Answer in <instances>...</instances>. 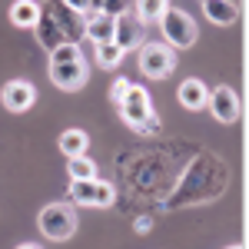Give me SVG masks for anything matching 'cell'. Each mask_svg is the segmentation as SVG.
<instances>
[{"label": "cell", "instance_id": "obj_1", "mask_svg": "<svg viewBox=\"0 0 249 249\" xmlns=\"http://www.w3.org/2000/svg\"><path fill=\"white\" fill-rule=\"evenodd\" d=\"M230 186V166L210 150H199L179 173L176 186L163 196V210H183V206H199L213 203L216 196Z\"/></svg>", "mask_w": 249, "mask_h": 249}, {"label": "cell", "instance_id": "obj_2", "mask_svg": "<svg viewBox=\"0 0 249 249\" xmlns=\"http://www.w3.org/2000/svg\"><path fill=\"white\" fill-rule=\"evenodd\" d=\"M34 34H37L43 50H57L63 43H80L87 37V20L80 10L67 7L63 0H43L40 17L34 23Z\"/></svg>", "mask_w": 249, "mask_h": 249}, {"label": "cell", "instance_id": "obj_3", "mask_svg": "<svg viewBox=\"0 0 249 249\" xmlns=\"http://www.w3.org/2000/svg\"><path fill=\"white\" fill-rule=\"evenodd\" d=\"M120 107V116L133 126L136 133H160V116H156L153 110V100H150V93L143 90V87H136V83H130V90H126V96L116 103Z\"/></svg>", "mask_w": 249, "mask_h": 249}, {"label": "cell", "instance_id": "obj_4", "mask_svg": "<svg viewBox=\"0 0 249 249\" xmlns=\"http://www.w3.org/2000/svg\"><path fill=\"white\" fill-rule=\"evenodd\" d=\"M160 30H163V37H166V43H170L173 50H186V47H193L196 37H199L196 20H193L186 10H179V7H166V10H163Z\"/></svg>", "mask_w": 249, "mask_h": 249}, {"label": "cell", "instance_id": "obj_5", "mask_svg": "<svg viewBox=\"0 0 249 249\" xmlns=\"http://www.w3.org/2000/svg\"><path fill=\"white\" fill-rule=\"evenodd\" d=\"M37 226L47 239L67 243V239L77 232V213H73L70 203H50V206H43V213L37 216Z\"/></svg>", "mask_w": 249, "mask_h": 249}, {"label": "cell", "instance_id": "obj_6", "mask_svg": "<svg viewBox=\"0 0 249 249\" xmlns=\"http://www.w3.org/2000/svg\"><path fill=\"white\" fill-rule=\"evenodd\" d=\"M140 70L150 80H163L176 70V50L170 43H140Z\"/></svg>", "mask_w": 249, "mask_h": 249}, {"label": "cell", "instance_id": "obj_7", "mask_svg": "<svg viewBox=\"0 0 249 249\" xmlns=\"http://www.w3.org/2000/svg\"><path fill=\"white\" fill-rule=\"evenodd\" d=\"M70 199L77 206H113L116 203V186L107 179H73L70 186Z\"/></svg>", "mask_w": 249, "mask_h": 249}, {"label": "cell", "instance_id": "obj_8", "mask_svg": "<svg viewBox=\"0 0 249 249\" xmlns=\"http://www.w3.org/2000/svg\"><path fill=\"white\" fill-rule=\"evenodd\" d=\"M50 80L57 90H67V93H77L80 87L87 83V60H63V63H50Z\"/></svg>", "mask_w": 249, "mask_h": 249}, {"label": "cell", "instance_id": "obj_9", "mask_svg": "<svg viewBox=\"0 0 249 249\" xmlns=\"http://www.w3.org/2000/svg\"><path fill=\"white\" fill-rule=\"evenodd\" d=\"M206 107L213 110V116L219 120V123H236L239 113H243V107H239V93L232 90V87H216L210 90V100H206Z\"/></svg>", "mask_w": 249, "mask_h": 249}, {"label": "cell", "instance_id": "obj_10", "mask_svg": "<svg viewBox=\"0 0 249 249\" xmlns=\"http://www.w3.org/2000/svg\"><path fill=\"white\" fill-rule=\"evenodd\" d=\"M143 30H146V23L136 17L133 10H123L116 17V27H113V43L126 53V50H133V47L143 43Z\"/></svg>", "mask_w": 249, "mask_h": 249}, {"label": "cell", "instance_id": "obj_11", "mask_svg": "<svg viewBox=\"0 0 249 249\" xmlns=\"http://www.w3.org/2000/svg\"><path fill=\"white\" fill-rule=\"evenodd\" d=\"M0 100H3V107H7L10 113H27V110L34 107V100H37V90H34V83H27V80H10V83H3Z\"/></svg>", "mask_w": 249, "mask_h": 249}, {"label": "cell", "instance_id": "obj_12", "mask_svg": "<svg viewBox=\"0 0 249 249\" xmlns=\"http://www.w3.org/2000/svg\"><path fill=\"white\" fill-rule=\"evenodd\" d=\"M83 20H87V37L93 40V43L113 40V27H116L113 14H107V10H90V14H83Z\"/></svg>", "mask_w": 249, "mask_h": 249}, {"label": "cell", "instance_id": "obj_13", "mask_svg": "<svg viewBox=\"0 0 249 249\" xmlns=\"http://www.w3.org/2000/svg\"><path fill=\"white\" fill-rule=\"evenodd\" d=\"M206 100H210V87L199 77H190V80L179 83V103H183L186 110H203Z\"/></svg>", "mask_w": 249, "mask_h": 249}, {"label": "cell", "instance_id": "obj_14", "mask_svg": "<svg viewBox=\"0 0 249 249\" xmlns=\"http://www.w3.org/2000/svg\"><path fill=\"white\" fill-rule=\"evenodd\" d=\"M199 3H203L206 20H213L216 27H230V23L239 20V7L230 3V0H199Z\"/></svg>", "mask_w": 249, "mask_h": 249}, {"label": "cell", "instance_id": "obj_15", "mask_svg": "<svg viewBox=\"0 0 249 249\" xmlns=\"http://www.w3.org/2000/svg\"><path fill=\"white\" fill-rule=\"evenodd\" d=\"M40 17V3L37 0H17L10 7V23L14 27H34Z\"/></svg>", "mask_w": 249, "mask_h": 249}, {"label": "cell", "instance_id": "obj_16", "mask_svg": "<svg viewBox=\"0 0 249 249\" xmlns=\"http://www.w3.org/2000/svg\"><path fill=\"white\" fill-rule=\"evenodd\" d=\"M87 143H90V136L83 133V130H67V133H60V150H63L67 160L87 153Z\"/></svg>", "mask_w": 249, "mask_h": 249}, {"label": "cell", "instance_id": "obj_17", "mask_svg": "<svg viewBox=\"0 0 249 249\" xmlns=\"http://www.w3.org/2000/svg\"><path fill=\"white\" fill-rule=\"evenodd\" d=\"M133 14L143 23H160V17H163V10L170 7V0H133Z\"/></svg>", "mask_w": 249, "mask_h": 249}, {"label": "cell", "instance_id": "obj_18", "mask_svg": "<svg viewBox=\"0 0 249 249\" xmlns=\"http://www.w3.org/2000/svg\"><path fill=\"white\" fill-rule=\"evenodd\" d=\"M67 170H70V179H96V163L87 153L70 156L67 160Z\"/></svg>", "mask_w": 249, "mask_h": 249}, {"label": "cell", "instance_id": "obj_19", "mask_svg": "<svg viewBox=\"0 0 249 249\" xmlns=\"http://www.w3.org/2000/svg\"><path fill=\"white\" fill-rule=\"evenodd\" d=\"M120 60H123V50L116 47L113 40L96 43V63H100L103 70H113V67H120Z\"/></svg>", "mask_w": 249, "mask_h": 249}, {"label": "cell", "instance_id": "obj_20", "mask_svg": "<svg viewBox=\"0 0 249 249\" xmlns=\"http://www.w3.org/2000/svg\"><path fill=\"white\" fill-rule=\"evenodd\" d=\"M77 57H83L80 43H63L57 50H50V63H63V60H77Z\"/></svg>", "mask_w": 249, "mask_h": 249}, {"label": "cell", "instance_id": "obj_21", "mask_svg": "<svg viewBox=\"0 0 249 249\" xmlns=\"http://www.w3.org/2000/svg\"><path fill=\"white\" fill-rule=\"evenodd\" d=\"M130 3H133V0H103V10L113 14V17H120L123 10H130Z\"/></svg>", "mask_w": 249, "mask_h": 249}, {"label": "cell", "instance_id": "obj_22", "mask_svg": "<svg viewBox=\"0 0 249 249\" xmlns=\"http://www.w3.org/2000/svg\"><path fill=\"white\" fill-rule=\"evenodd\" d=\"M126 90H130V80H126V77H123V80H116V83H113V90H110L113 103H120V100L126 96Z\"/></svg>", "mask_w": 249, "mask_h": 249}, {"label": "cell", "instance_id": "obj_23", "mask_svg": "<svg viewBox=\"0 0 249 249\" xmlns=\"http://www.w3.org/2000/svg\"><path fill=\"white\" fill-rule=\"evenodd\" d=\"M153 230V219H150V216H140V219H136V232H150Z\"/></svg>", "mask_w": 249, "mask_h": 249}, {"label": "cell", "instance_id": "obj_24", "mask_svg": "<svg viewBox=\"0 0 249 249\" xmlns=\"http://www.w3.org/2000/svg\"><path fill=\"white\" fill-rule=\"evenodd\" d=\"M63 3H67V7H73V10H80V14H87V10H90V3H87V0H63Z\"/></svg>", "mask_w": 249, "mask_h": 249}, {"label": "cell", "instance_id": "obj_25", "mask_svg": "<svg viewBox=\"0 0 249 249\" xmlns=\"http://www.w3.org/2000/svg\"><path fill=\"white\" fill-rule=\"evenodd\" d=\"M87 3H90V10H103V0H87ZM90 10H87V14H90Z\"/></svg>", "mask_w": 249, "mask_h": 249}, {"label": "cell", "instance_id": "obj_26", "mask_svg": "<svg viewBox=\"0 0 249 249\" xmlns=\"http://www.w3.org/2000/svg\"><path fill=\"white\" fill-rule=\"evenodd\" d=\"M17 249H37V246H34V243H23V246H17Z\"/></svg>", "mask_w": 249, "mask_h": 249}, {"label": "cell", "instance_id": "obj_27", "mask_svg": "<svg viewBox=\"0 0 249 249\" xmlns=\"http://www.w3.org/2000/svg\"><path fill=\"white\" fill-rule=\"evenodd\" d=\"M230 3H236V7H239V3H243V0H230Z\"/></svg>", "mask_w": 249, "mask_h": 249}, {"label": "cell", "instance_id": "obj_28", "mask_svg": "<svg viewBox=\"0 0 249 249\" xmlns=\"http://www.w3.org/2000/svg\"><path fill=\"white\" fill-rule=\"evenodd\" d=\"M230 249H246V246H230Z\"/></svg>", "mask_w": 249, "mask_h": 249}]
</instances>
